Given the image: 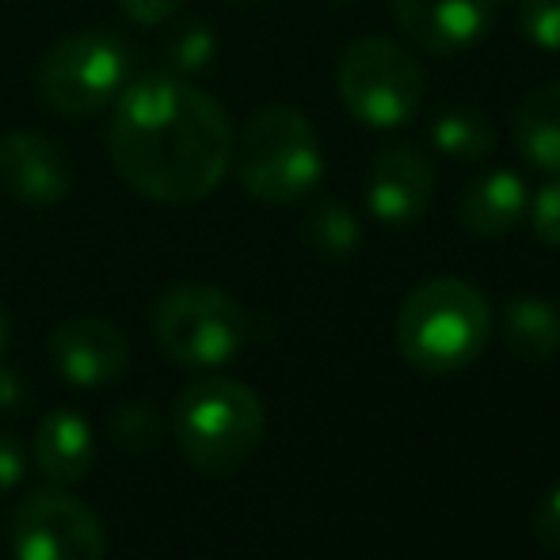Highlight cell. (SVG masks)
<instances>
[{
	"mask_svg": "<svg viewBox=\"0 0 560 560\" xmlns=\"http://www.w3.org/2000/svg\"><path fill=\"white\" fill-rule=\"evenodd\" d=\"M112 164L126 187L187 207L222 187L233 164V126L214 96L184 77H145L115 100Z\"/></svg>",
	"mask_w": 560,
	"mask_h": 560,
	"instance_id": "1",
	"label": "cell"
},
{
	"mask_svg": "<svg viewBox=\"0 0 560 560\" xmlns=\"http://www.w3.org/2000/svg\"><path fill=\"white\" fill-rule=\"evenodd\" d=\"M492 332V305L465 279H431L397 313V347L420 374H457L480 359Z\"/></svg>",
	"mask_w": 560,
	"mask_h": 560,
	"instance_id": "2",
	"label": "cell"
},
{
	"mask_svg": "<svg viewBox=\"0 0 560 560\" xmlns=\"http://www.w3.org/2000/svg\"><path fill=\"white\" fill-rule=\"evenodd\" d=\"M236 179L267 207H294L317 191L325 149L313 122L294 107H264L233 138Z\"/></svg>",
	"mask_w": 560,
	"mask_h": 560,
	"instance_id": "3",
	"label": "cell"
},
{
	"mask_svg": "<svg viewBox=\"0 0 560 560\" xmlns=\"http://www.w3.org/2000/svg\"><path fill=\"white\" fill-rule=\"evenodd\" d=\"M172 431L184 457L207 477L241 469L264 443V400L233 377H202L187 385L172 408Z\"/></svg>",
	"mask_w": 560,
	"mask_h": 560,
	"instance_id": "4",
	"label": "cell"
},
{
	"mask_svg": "<svg viewBox=\"0 0 560 560\" xmlns=\"http://www.w3.org/2000/svg\"><path fill=\"white\" fill-rule=\"evenodd\" d=\"M133 54L115 31H77L50 46L38 66V96L58 115H96L126 92Z\"/></svg>",
	"mask_w": 560,
	"mask_h": 560,
	"instance_id": "5",
	"label": "cell"
},
{
	"mask_svg": "<svg viewBox=\"0 0 560 560\" xmlns=\"http://www.w3.org/2000/svg\"><path fill=\"white\" fill-rule=\"evenodd\" d=\"M343 107L370 130H400L423 100V69L393 38L370 35L343 50L336 69Z\"/></svg>",
	"mask_w": 560,
	"mask_h": 560,
	"instance_id": "6",
	"label": "cell"
},
{
	"mask_svg": "<svg viewBox=\"0 0 560 560\" xmlns=\"http://www.w3.org/2000/svg\"><path fill=\"white\" fill-rule=\"evenodd\" d=\"M153 336L172 362L207 370L241 354L248 339V317L225 290L184 282L164 290L153 305Z\"/></svg>",
	"mask_w": 560,
	"mask_h": 560,
	"instance_id": "7",
	"label": "cell"
},
{
	"mask_svg": "<svg viewBox=\"0 0 560 560\" xmlns=\"http://www.w3.org/2000/svg\"><path fill=\"white\" fill-rule=\"evenodd\" d=\"M15 560H104L107 534L100 515L61 488L31 492L8 526Z\"/></svg>",
	"mask_w": 560,
	"mask_h": 560,
	"instance_id": "8",
	"label": "cell"
},
{
	"mask_svg": "<svg viewBox=\"0 0 560 560\" xmlns=\"http://www.w3.org/2000/svg\"><path fill=\"white\" fill-rule=\"evenodd\" d=\"M50 359L77 389H100L126 374L130 343L107 317H69L54 328Z\"/></svg>",
	"mask_w": 560,
	"mask_h": 560,
	"instance_id": "9",
	"label": "cell"
},
{
	"mask_svg": "<svg viewBox=\"0 0 560 560\" xmlns=\"http://www.w3.org/2000/svg\"><path fill=\"white\" fill-rule=\"evenodd\" d=\"M435 199V168L412 145H389L374 156L366 176V207L382 225L420 222Z\"/></svg>",
	"mask_w": 560,
	"mask_h": 560,
	"instance_id": "10",
	"label": "cell"
},
{
	"mask_svg": "<svg viewBox=\"0 0 560 560\" xmlns=\"http://www.w3.org/2000/svg\"><path fill=\"white\" fill-rule=\"evenodd\" d=\"M0 187L23 207H58L73 187V164L58 141L15 130L0 141Z\"/></svg>",
	"mask_w": 560,
	"mask_h": 560,
	"instance_id": "11",
	"label": "cell"
},
{
	"mask_svg": "<svg viewBox=\"0 0 560 560\" xmlns=\"http://www.w3.org/2000/svg\"><path fill=\"white\" fill-rule=\"evenodd\" d=\"M393 15L416 46L431 54H457L477 46L492 27L488 0H389Z\"/></svg>",
	"mask_w": 560,
	"mask_h": 560,
	"instance_id": "12",
	"label": "cell"
},
{
	"mask_svg": "<svg viewBox=\"0 0 560 560\" xmlns=\"http://www.w3.org/2000/svg\"><path fill=\"white\" fill-rule=\"evenodd\" d=\"M526 202H530V195L515 172H488V176L465 184L462 199H457V222L480 241H495L523 222Z\"/></svg>",
	"mask_w": 560,
	"mask_h": 560,
	"instance_id": "13",
	"label": "cell"
},
{
	"mask_svg": "<svg viewBox=\"0 0 560 560\" xmlns=\"http://www.w3.org/2000/svg\"><path fill=\"white\" fill-rule=\"evenodd\" d=\"M96 462V443H92V428L81 412L73 408H58L50 412L35 431V465L43 469L46 480L54 485H73Z\"/></svg>",
	"mask_w": 560,
	"mask_h": 560,
	"instance_id": "14",
	"label": "cell"
},
{
	"mask_svg": "<svg viewBox=\"0 0 560 560\" xmlns=\"http://www.w3.org/2000/svg\"><path fill=\"white\" fill-rule=\"evenodd\" d=\"M515 145L534 168L553 172L560 176V81L538 84L534 92H526V100L518 104L515 122Z\"/></svg>",
	"mask_w": 560,
	"mask_h": 560,
	"instance_id": "15",
	"label": "cell"
},
{
	"mask_svg": "<svg viewBox=\"0 0 560 560\" xmlns=\"http://www.w3.org/2000/svg\"><path fill=\"white\" fill-rule=\"evenodd\" d=\"M503 343L523 362H549L560 351V310L538 294H518L503 310Z\"/></svg>",
	"mask_w": 560,
	"mask_h": 560,
	"instance_id": "16",
	"label": "cell"
},
{
	"mask_svg": "<svg viewBox=\"0 0 560 560\" xmlns=\"http://www.w3.org/2000/svg\"><path fill=\"white\" fill-rule=\"evenodd\" d=\"M431 145L450 161H485L495 149V126L485 112L450 107L431 122Z\"/></svg>",
	"mask_w": 560,
	"mask_h": 560,
	"instance_id": "17",
	"label": "cell"
},
{
	"mask_svg": "<svg viewBox=\"0 0 560 560\" xmlns=\"http://www.w3.org/2000/svg\"><path fill=\"white\" fill-rule=\"evenodd\" d=\"M302 236L310 244V252H317L320 259H332V264H343L359 252V241H362V225L343 202L336 199H325L310 210L302 225Z\"/></svg>",
	"mask_w": 560,
	"mask_h": 560,
	"instance_id": "18",
	"label": "cell"
},
{
	"mask_svg": "<svg viewBox=\"0 0 560 560\" xmlns=\"http://www.w3.org/2000/svg\"><path fill=\"white\" fill-rule=\"evenodd\" d=\"M161 54H164V69H168L172 77H184L187 81V77L202 73V69L214 61L218 35L207 20H187V23H179V27L168 31Z\"/></svg>",
	"mask_w": 560,
	"mask_h": 560,
	"instance_id": "19",
	"label": "cell"
},
{
	"mask_svg": "<svg viewBox=\"0 0 560 560\" xmlns=\"http://www.w3.org/2000/svg\"><path fill=\"white\" fill-rule=\"evenodd\" d=\"M518 31L541 50H560V0H518Z\"/></svg>",
	"mask_w": 560,
	"mask_h": 560,
	"instance_id": "20",
	"label": "cell"
},
{
	"mask_svg": "<svg viewBox=\"0 0 560 560\" xmlns=\"http://www.w3.org/2000/svg\"><path fill=\"white\" fill-rule=\"evenodd\" d=\"M526 214H530V229L546 248H560V179H549L530 202H526Z\"/></svg>",
	"mask_w": 560,
	"mask_h": 560,
	"instance_id": "21",
	"label": "cell"
},
{
	"mask_svg": "<svg viewBox=\"0 0 560 560\" xmlns=\"http://www.w3.org/2000/svg\"><path fill=\"white\" fill-rule=\"evenodd\" d=\"M534 538L549 553H560V480L541 495L538 508H534Z\"/></svg>",
	"mask_w": 560,
	"mask_h": 560,
	"instance_id": "22",
	"label": "cell"
},
{
	"mask_svg": "<svg viewBox=\"0 0 560 560\" xmlns=\"http://www.w3.org/2000/svg\"><path fill=\"white\" fill-rule=\"evenodd\" d=\"M184 0H118V8L126 12V20H133L138 27H161L179 12Z\"/></svg>",
	"mask_w": 560,
	"mask_h": 560,
	"instance_id": "23",
	"label": "cell"
},
{
	"mask_svg": "<svg viewBox=\"0 0 560 560\" xmlns=\"http://www.w3.org/2000/svg\"><path fill=\"white\" fill-rule=\"evenodd\" d=\"M23 472H27V454H23L20 439L8 435V431L0 428V492L20 485Z\"/></svg>",
	"mask_w": 560,
	"mask_h": 560,
	"instance_id": "24",
	"label": "cell"
},
{
	"mask_svg": "<svg viewBox=\"0 0 560 560\" xmlns=\"http://www.w3.org/2000/svg\"><path fill=\"white\" fill-rule=\"evenodd\" d=\"M4 347H8V320H4V313H0V354H4Z\"/></svg>",
	"mask_w": 560,
	"mask_h": 560,
	"instance_id": "25",
	"label": "cell"
},
{
	"mask_svg": "<svg viewBox=\"0 0 560 560\" xmlns=\"http://www.w3.org/2000/svg\"><path fill=\"white\" fill-rule=\"evenodd\" d=\"M488 4H492V8H500V4H511V0H488Z\"/></svg>",
	"mask_w": 560,
	"mask_h": 560,
	"instance_id": "26",
	"label": "cell"
}]
</instances>
